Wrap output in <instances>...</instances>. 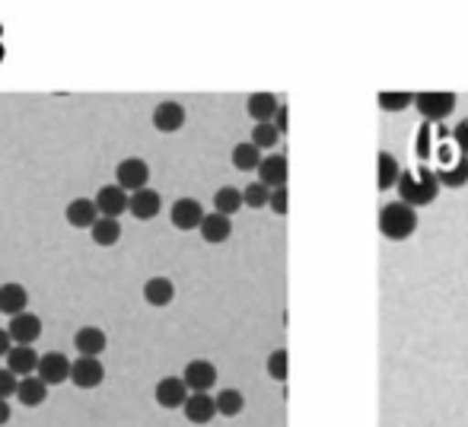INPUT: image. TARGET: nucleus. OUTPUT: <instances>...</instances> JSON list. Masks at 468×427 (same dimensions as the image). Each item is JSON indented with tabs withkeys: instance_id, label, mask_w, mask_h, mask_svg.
<instances>
[{
	"instance_id": "nucleus-24",
	"label": "nucleus",
	"mask_w": 468,
	"mask_h": 427,
	"mask_svg": "<svg viewBox=\"0 0 468 427\" xmlns=\"http://www.w3.org/2000/svg\"><path fill=\"white\" fill-rule=\"evenodd\" d=\"M229 236H233V223H229L227 214H207L201 223V240L210 242V246H220V242H227Z\"/></svg>"
},
{
	"instance_id": "nucleus-8",
	"label": "nucleus",
	"mask_w": 468,
	"mask_h": 427,
	"mask_svg": "<svg viewBox=\"0 0 468 427\" xmlns=\"http://www.w3.org/2000/svg\"><path fill=\"white\" fill-rule=\"evenodd\" d=\"M118 176V186L124 188V192H141V188H147V179H150V166L144 160H137V156H131V160H122L115 169Z\"/></svg>"
},
{
	"instance_id": "nucleus-15",
	"label": "nucleus",
	"mask_w": 468,
	"mask_h": 427,
	"mask_svg": "<svg viewBox=\"0 0 468 427\" xmlns=\"http://www.w3.org/2000/svg\"><path fill=\"white\" fill-rule=\"evenodd\" d=\"M290 176V163L283 154H268L259 166V182H265L268 188H283Z\"/></svg>"
},
{
	"instance_id": "nucleus-2",
	"label": "nucleus",
	"mask_w": 468,
	"mask_h": 427,
	"mask_svg": "<svg viewBox=\"0 0 468 427\" xmlns=\"http://www.w3.org/2000/svg\"><path fill=\"white\" fill-rule=\"evenodd\" d=\"M418 230V211L408 208L405 201H388L379 211V233L388 242H405Z\"/></svg>"
},
{
	"instance_id": "nucleus-20",
	"label": "nucleus",
	"mask_w": 468,
	"mask_h": 427,
	"mask_svg": "<svg viewBox=\"0 0 468 427\" xmlns=\"http://www.w3.org/2000/svg\"><path fill=\"white\" fill-rule=\"evenodd\" d=\"M26 306H29V291L23 284L10 281V284L0 287V313L4 316H19V313H26Z\"/></svg>"
},
{
	"instance_id": "nucleus-9",
	"label": "nucleus",
	"mask_w": 468,
	"mask_h": 427,
	"mask_svg": "<svg viewBox=\"0 0 468 427\" xmlns=\"http://www.w3.org/2000/svg\"><path fill=\"white\" fill-rule=\"evenodd\" d=\"M204 208H201V201H195V198H179L173 205V211H169V220H173V227L176 230H201V223H204Z\"/></svg>"
},
{
	"instance_id": "nucleus-18",
	"label": "nucleus",
	"mask_w": 468,
	"mask_h": 427,
	"mask_svg": "<svg viewBox=\"0 0 468 427\" xmlns=\"http://www.w3.org/2000/svg\"><path fill=\"white\" fill-rule=\"evenodd\" d=\"M64 217H68L70 227H77V230H93L96 220L102 214H99V208H96L93 198H74L68 205V211H64Z\"/></svg>"
},
{
	"instance_id": "nucleus-32",
	"label": "nucleus",
	"mask_w": 468,
	"mask_h": 427,
	"mask_svg": "<svg viewBox=\"0 0 468 427\" xmlns=\"http://www.w3.org/2000/svg\"><path fill=\"white\" fill-rule=\"evenodd\" d=\"M242 198H246V208H268L271 205V188L265 186V182H252V186L242 188Z\"/></svg>"
},
{
	"instance_id": "nucleus-33",
	"label": "nucleus",
	"mask_w": 468,
	"mask_h": 427,
	"mask_svg": "<svg viewBox=\"0 0 468 427\" xmlns=\"http://www.w3.org/2000/svg\"><path fill=\"white\" fill-rule=\"evenodd\" d=\"M268 373H271V379H278V383H287L290 358H287V351H283V347L271 351V358H268Z\"/></svg>"
},
{
	"instance_id": "nucleus-21",
	"label": "nucleus",
	"mask_w": 468,
	"mask_h": 427,
	"mask_svg": "<svg viewBox=\"0 0 468 427\" xmlns=\"http://www.w3.org/2000/svg\"><path fill=\"white\" fill-rule=\"evenodd\" d=\"M38 354L32 345H13V351L6 354V367H10L16 377H32L38 370Z\"/></svg>"
},
{
	"instance_id": "nucleus-10",
	"label": "nucleus",
	"mask_w": 468,
	"mask_h": 427,
	"mask_svg": "<svg viewBox=\"0 0 468 427\" xmlns=\"http://www.w3.org/2000/svg\"><path fill=\"white\" fill-rule=\"evenodd\" d=\"M96 208H99V214H102V217H115V220H118V217L131 208V195L124 192L118 182H115V186H102V188H99V195H96Z\"/></svg>"
},
{
	"instance_id": "nucleus-14",
	"label": "nucleus",
	"mask_w": 468,
	"mask_h": 427,
	"mask_svg": "<svg viewBox=\"0 0 468 427\" xmlns=\"http://www.w3.org/2000/svg\"><path fill=\"white\" fill-rule=\"evenodd\" d=\"M6 332H10L13 345H36L38 335H42V319L36 313H19V316L10 319Z\"/></svg>"
},
{
	"instance_id": "nucleus-6",
	"label": "nucleus",
	"mask_w": 468,
	"mask_h": 427,
	"mask_svg": "<svg viewBox=\"0 0 468 427\" xmlns=\"http://www.w3.org/2000/svg\"><path fill=\"white\" fill-rule=\"evenodd\" d=\"M156 402H160V409H186V402H188V396H191V390H188V383L182 377H163L160 383H156Z\"/></svg>"
},
{
	"instance_id": "nucleus-29",
	"label": "nucleus",
	"mask_w": 468,
	"mask_h": 427,
	"mask_svg": "<svg viewBox=\"0 0 468 427\" xmlns=\"http://www.w3.org/2000/svg\"><path fill=\"white\" fill-rule=\"evenodd\" d=\"M90 233H93L96 246H115V242L122 240V223H118L115 217H99Z\"/></svg>"
},
{
	"instance_id": "nucleus-39",
	"label": "nucleus",
	"mask_w": 468,
	"mask_h": 427,
	"mask_svg": "<svg viewBox=\"0 0 468 427\" xmlns=\"http://www.w3.org/2000/svg\"><path fill=\"white\" fill-rule=\"evenodd\" d=\"M13 351V338H10V332L6 328H0V358H6V354Z\"/></svg>"
},
{
	"instance_id": "nucleus-25",
	"label": "nucleus",
	"mask_w": 468,
	"mask_h": 427,
	"mask_svg": "<svg viewBox=\"0 0 468 427\" xmlns=\"http://www.w3.org/2000/svg\"><path fill=\"white\" fill-rule=\"evenodd\" d=\"M144 300L150 306H169L176 300V284L169 278H163V274H156V278H150L144 284Z\"/></svg>"
},
{
	"instance_id": "nucleus-4",
	"label": "nucleus",
	"mask_w": 468,
	"mask_h": 427,
	"mask_svg": "<svg viewBox=\"0 0 468 427\" xmlns=\"http://www.w3.org/2000/svg\"><path fill=\"white\" fill-rule=\"evenodd\" d=\"M446 144H452V131L446 128V122H424L414 134V154L420 160H437Z\"/></svg>"
},
{
	"instance_id": "nucleus-1",
	"label": "nucleus",
	"mask_w": 468,
	"mask_h": 427,
	"mask_svg": "<svg viewBox=\"0 0 468 427\" xmlns=\"http://www.w3.org/2000/svg\"><path fill=\"white\" fill-rule=\"evenodd\" d=\"M440 179L437 173H433V166H414V169H405L399 179V186H395V192H399V201H405L408 208H427L437 201L440 195Z\"/></svg>"
},
{
	"instance_id": "nucleus-23",
	"label": "nucleus",
	"mask_w": 468,
	"mask_h": 427,
	"mask_svg": "<svg viewBox=\"0 0 468 427\" xmlns=\"http://www.w3.org/2000/svg\"><path fill=\"white\" fill-rule=\"evenodd\" d=\"M48 390H51V386L45 383L42 377H23V379H19L16 399L26 405V409H38L42 402H48Z\"/></svg>"
},
{
	"instance_id": "nucleus-30",
	"label": "nucleus",
	"mask_w": 468,
	"mask_h": 427,
	"mask_svg": "<svg viewBox=\"0 0 468 427\" xmlns=\"http://www.w3.org/2000/svg\"><path fill=\"white\" fill-rule=\"evenodd\" d=\"M242 409H246V396H242L239 390H220L217 392V411H220L223 418L242 415Z\"/></svg>"
},
{
	"instance_id": "nucleus-12",
	"label": "nucleus",
	"mask_w": 468,
	"mask_h": 427,
	"mask_svg": "<svg viewBox=\"0 0 468 427\" xmlns=\"http://www.w3.org/2000/svg\"><path fill=\"white\" fill-rule=\"evenodd\" d=\"M186 418L191 424H210L220 411H217V396H210V392H191L188 402H186Z\"/></svg>"
},
{
	"instance_id": "nucleus-27",
	"label": "nucleus",
	"mask_w": 468,
	"mask_h": 427,
	"mask_svg": "<svg viewBox=\"0 0 468 427\" xmlns=\"http://www.w3.org/2000/svg\"><path fill=\"white\" fill-rule=\"evenodd\" d=\"M229 160H233V166L242 169V173H259V166H261L265 156H261V150L255 147L252 141H246V144H236Z\"/></svg>"
},
{
	"instance_id": "nucleus-41",
	"label": "nucleus",
	"mask_w": 468,
	"mask_h": 427,
	"mask_svg": "<svg viewBox=\"0 0 468 427\" xmlns=\"http://www.w3.org/2000/svg\"><path fill=\"white\" fill-rule=\"evenodd\" d=\"M0 55H4V51H0Z\"/></svg>"
},
{
	"instance_id": "nucleus-19",
	"label": "nucleus",
	"mask_w": 468,
	"mask_h": 427,
	"mask_svg": "<svg viewBox=\"0 0 468 427\" xmlns=\"http://www.w3.org/2000/svg\"><path fill=\"white\" fill-rule=\"evenodd\" d=\"M376 169H379V173H376V188H379V192L395 188V186H399V179H401V173H405V169L399 166V160H395L388 150H379V154H376Z\"/></svg>"
},
{
	"instance_id": "nucleus-38",
	"label": "nucleus",
	"mask_w": 468,
	"mask_h": 427,
	"mask_svg": "<svg viewBox=\"0 0 468 427\" xmlns=\"http://www.w3.org/2000/svg\"><path fill=\"white\" fill-rule=\"evenodd\" d=\"M274 128L281 131V134H287V128H290V109L281 102V109H278V115H274Z\"/></svg>"
},
{
	"instance_id": "nucleus-22",
	"label": "nucleus",
	"mask_w": 468,
	"mask_h": 427,
	"mask_svg": "<svg viewBox=\"0 0 468 427\" xmlns=\"http://www.w3.org/2000/svg\"><path fill=\"white\" fill-rule=\"evenodd\" d=\"M131 214L137 217V220H154L156 214L163 211V198L160 192H154V188H141V192L131 195Z\"/></svg>"
},
{
	"instance_id": "nucleus-26",
	"label": "nucleus",
	"mask_w": 468,
	"mask_h": 427,
	"mask_svg": "<svg viewBox=\"0 0 468 427\" xmlns=\"http://www.w3.org/2000/svg\"><path fill=\"white\" fill-rule=\"evenodd\" d=\"M278 109H281V102H278V96H274V93H252V96H249V102H246V112L255 118V124L274 122Z\"/></svg>"
},
{
	"instance_id": "nucleus-28",
	"label": "nucleus",
	"mask_w": 468,
	"mask_h": 427,
	"mask_svg": "<svg viewBox=\"0 0 468 427\" xmlns=\"http://www.w3.org/2000/svg\"><path fill=\"white\" fill-rule=\"evenodd\" d=\"M242 208H246V198H242L239 188H233V186L217 188V195H214V211H217V214L233 217L236 211H242Z\"/></svg>"
},
{
	"instance_id": "nucleus-7",
	"label": "nucleus",
	"mask_w": 468,
	"mask_h": 427,
	"mask_svg": "<svg viewBox=\"0 0 468 427\" xmlns=\"http://www.w3.org/2000/svg\"><path fill=\"white\" fill-rule=\"evenodd\" d=\"M102 379H105V367L99 358H77L70 364V383L77 390H96V386H102Z\"/></svg>"
},
{
	"instance_id": "nucleus-31",
	"label": "nucleus",
	"mask_w": 468,
	"mask_h": 427,
	"mask_svg": "<svg viewBox=\"0 0 468 427\" xmlns=\"http://www.w3.org/2000/svg\"><path fill=\"white\" fill-rule=\"evenodd\" d=\"M278 141H281V131L274 128V122H261V124H255V128H252V144L259 150L278 147Z\"/></svg>"
},
{
	"instance_id": "nucleus-35",
	"label": "nucleus",
	"mask_w": 468,
	"mask_h": 427,
	"mask_svg": "<svg viewBox=\"0 0 468 427\" xmlns=\"http://www.w3.org/2000/svg\"><path fill=\"white\" fill-rule=\"evenodd\" d=\"M16 390H19V379H16V373H13L10 367H4V370H0V399H10V396H16Z\"/></svg>"
},
{
	"instance_id": "nucleus-37",
	"label": "nucleus",
	"mask_w": 468,
	"mask_h": 427,
	"mask_svg": "<svg viewBox=\"0 0 468 427\" xmlns=\"http://www.w3.org/2000/svg\"><path fill=\"white\" fill-rule=\"evenodd\" d=\"M452 144H456V147L468 156V118H465V122H459L456 128H452Z\"/></svg>"
},
{
	"instance_id": "nucleus-11",
	"label": "nucleus",
	"mask_w": 468,
	"mask_h": 427,
	"mask_svg": "<svg viewBox=\"0 0 468 427\" xmlns=\"http://www.w3.org/2000/svg\"><path fill=\"white\" fill-rule=\"evenodd\" d=\"M36 373L48 386H61V383H68V379H70V360L64 358L61 351H48V354H42Z\"/></svg>"
},
{
	"instance_id": "nucleus-40",
	"label": "nucleus",
	"mask_w": 468,
	"mask_h": 427,
	"mask_svg": "<svg viewBox=\"0 0 468 427\" xmlns=\"http://www.w3.org/2000/svg\"><path fill=\"white\" fill-rule=\"evenodd\" d=\"M13 418V409H10V402L6 399H0V427H4L6 422Z\"/></svg>"
},
{
	"instance_id": "nucleus-34",
	"label": "nucleus",
	"mask_w": 468,
	"mask_h": 427,
	"mask_svg": "<svg viewBox=\"0 0 468 427\" xmlns=\"http://www.w3.org/2000/svg\"><path fill=\"white\" fill-rule=\"evenodd\" d=\"M408 106H414V93H379L382 112H405Z\"/></svg>"
},
{
	"instance_id": "nucleus-3",
	"label": "nucleus",
	"mask_w": 468,
	"mask_h": 427,
	"mask_svg": "<svg viewBox=\"0 0 468 427\" xmlns=\"http://www.w3.org/2000/svg\"><path fill=\"white\" fill-rule=\"evenodd\" d=\"M433 173H437L443 188H463L468 186V156L456 144H446L437 154V160H433Z\"/></svg>"
},
{
	"instance_id": "nucleus-13",
	"label": "nucleus",
	"mask_w": 468,
	"mask_h": 427,
	"mask_svg": "<svg viewBox=\"0 0 468 427\" xmlns=\"http://www.w3.org/2000/svg\"><path fill=\"white\" fill-rule=\"evenodd\" d=\"M182 379L188 383L191 392H210V386L217 383V367L210 364V360H204V358L188 360L186 373H182Z\"/></svg>"
},
{
	"instance_id": "nucleus-5",
	"label": "nucleus",
	"mask_w": 468,
	"mask_h": 427,
	"mask_svg": "<svg viewBox=\"0 0 468 427\" xmlns=\"http://www.w3.org/2000/svg\"><path fill=\"white\" fill-rule=\"evenodd\" d=\"M414 109L424 122H446L456 112V93H414Z\"/></svg>"
},
{
	"instance_id": "nucleus-36",
	"label": "nucleus",
	"mask_w": 468,
	"mask_h": 427,
	"mask_svg": "<svg viewBox=\"0 0 468 427\" xmlns=\"http://www.w3.org/2000/svg\"><path fill=\"white\" fill-rule=\"evenodd\" d=\"M268 208H271L274 214H281V217L290 211V192H287V186H283V188H271V205H268Z\"/></svg>"
},
{
	"instance_id": "nucleus-17",
	"label": "nucleus",
	"mask_w": 468,
	"mask_h": 427,
	"mask_svg": "<svg viewBox=\"0 0 468 427\" xmlns=\"http://www.w3.org/2000/svg\"><path fill=\"white\" fill-rule=\"evenodd\" d=\"M105 345H109V338H105L102 328H96V326L77 328L74 347H77V354H80V358H99V354L105 351Z\"/></svg>"
},
{
	"instance_id": "nucleus-16",
	"label": "nucleus",
	"mask_w": 468,
	"mask_h": 427,
	"mask_svg": "<svg viewBox=\"0 0 468 427\" xmlns=\"http://www.w3.org/2000/svg\"><path fill=\"white\" fill-rule=\"evenodd\" d=\"M182 124H186V109H182V102L166 100L154 109V128L163 131V134H176Z\"/></svg>"
}]
</instances>
